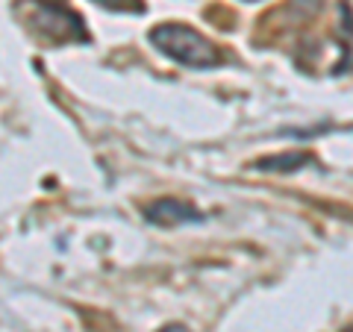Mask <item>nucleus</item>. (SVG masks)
Wrapping results in <instances>:
<instances>
[{
    "mask_svg": "<svg viewBox=\"0 0 353 332\" xmlns=\"http://www.w3.org/2000/svg\"><path fill=\"white\" fill-rule=\"evenodd\" d=\"M248 3H256V0H248Z\"/></svg>",
    "mask_w": 353,
    "mask_h": 332,
    "instance_id": "7",
    "label": "nucleus"
},
{
    "mask_svg": "<svg viewBox=\"0 0 353 332\" xmlns=\"http://www.w3.org/2000/svg\"><path fill=\"white\" fill-rule=\"evenodd\" d=\"M32 27L53 41H85L88 39L83 18L62 3H44V0H36V3H32Z\"/></svg>",
    "mask_w": 353,
    "mask_h": 332,
    "instance_id": "2",
    "label": "nucleus"
},
{
    "mask_svg": "<svg viewBox=\"0 0 353 332\" xmlns=\"http://www.w3.org/2000/svg\"><path fill=\"white\" fill-rule=\"evenodd\" d=\"M148 220L157 227H183V224H197V220H203V215L183 200L162 197V200L148 206Z\"/></svg>",
    "mask_w": 353,
    "mask_h": 332,
    "instance_id": "3",
    "label": "nucleus"
},
{
    "mask_svg": "<svg viewBox=\"0 0 353 332\" xmlns=\"http://www.w3.org/2000/svg\"><path fill=\"white\" fill-rule=\"evenodd\" d=\"M148 39L162 56H168L176 65H185V68H215L221 62L215 44L185 24H159L150 30Z\"/></svg>",
    "mask_w": 353,
    "mask_h": 332,
    "instance_id": "1",
    "label": "nucleus"
},
{
    "mask_svg": "<svg viewBox=\"0 0 353 332\" xmlns=\"http://www.w3.org/2000/svg\"><path fill=\"white\" fill-rule=\"evenodd\" d=\"M159 332H189V329H185V326H174V324H171V326H165V329H159Z\"/></svg>",
    "mask_w": 353,
    "mask_h": 332,
    "instance_id": "6",
    "label": "nucleus"
},
{
    "mask_svg": "<svg viewBox=\"0 0 353 332\" xmlns=\"http://www.w3.org/2000/svg\"><path fill=\"white\" fill-rule=\"evenodd\" d=\"M94 3L112 9V12H132V15H141V12H145V6H141L139 0H94Z\"/></svg>",
    "mask_w": 353,
    "mask_h": 332,
    "instance_id": "5",
    "label": "nucleus"
},
{
    "mask_svg": "<svg viewBox=\"0 0 353 332\" xmlns=\"http://www.w3.org/2000/svg\"><path fill=\"white\" fill-rule=\"evenodd\" d=\"M303 162H309V153H283V156H271L256 162L259 171H294L301 168Z\"/></svg>",
    "mask_w": 353,
    "mask_h": 332,
    "instance_id": "4",
    "label": "nucleus"
}]
</instances>
